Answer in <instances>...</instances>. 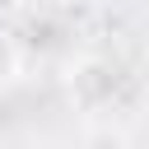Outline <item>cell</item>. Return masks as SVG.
<instances>
[{"label":"cell","instance_id":"6da1fadb","mask_svg":"<svg viewBox=\"0 0 149 149\" xmlns=\"http://www.w3.org/2000/svg\"><path fill=\"white\" fill-rule=\"evenodd\" d=\"M65 84H70L74 107H84V112H102V107L121 93V70H116L107 56H79V61H70Z\"/></svg>","mask_w":149,"mask_h":149},{"label":"cell","instance_id":"7a4b0ae2","mask_svg":"<svg viewBox=\"0 0 149 149\" xmlns=\"http://www.w3.org/2000/svg\"><path fill=\"white\" fill-rule=\"evenodd\" d=\"M19 70H23V51H19V42L0 28V88H9V84L19 79Z\"/></svg>","mask_w":149,"mask_h":149},{"label":"cell","instance_id":"3957f363","mask_svg":"<svg viewBox=\"0 0 149 149\" xmlns=\"http://www.w3.org/2000/svg\"><path fill=\"white\" fill-rule=\"evenodd\" d=\"M79 149H130V144H126V135H121V130L98 126V130H88V135H84V144H79Z\"/></svg>","mask_w":149,"mask_h":149},{"label":"cell","instance_id":"277c9868","mask_svg":"<svg viewBox=\"0 0 149 149\" xmlns=\"http://www.w3.org/2000/svg\"><path fill=\"white\" fill-rule=\"evenodd\" d=\"M33 0H0V19H14V14H23Z\"/></svg>","mask_w":149,"mask_h":149}]
</instances>
